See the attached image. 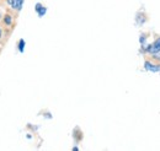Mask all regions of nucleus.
Wrapping results in <instances>:
<instances>
[{
    "instance_id": "1",
    "label": "nucleus",
    "mask_w": 160,
    "mask_h": 151,
    "mask_svg": "<svg viewBox=\"0 0 160 151\" xmlns=\"http://www.w3.org/2000/svg\"><path fill=\"white\" fill-rule=\"evenodd\" d=\"M145 51H147L149 54H152V56H157L158 53H160V37L158 38V39H155L152 44L147 46Z\"/></svg>"
},
{
    "instance_id": "2",
    "label": "nucleus",
    "mask_w": 160,
    "mask_h": 151,
    "mask_svg": "<svg viewBox=\"0 0 160 151\" xmlns=\"http://www.w3.org/2000/svg\"><path fill=\"white\" fill-rule=\"evenodd\" d=\"M144 69L147 71H150V73H160V64L145 60L144 61Z\"/></svg>"
},
{
    "instance_id": "3",
    "label": "nucleus",
    "mask_w": 160,
    "mask_h": 151,
    "mask_svg": "<svg viewBox=\"0 0 160 151\" xmlns=\"http://www.w3.org/2000/svg\"><path fill=\"white\" fill-rule=\"evenodd\" d=\"M23 1L25 0H6V2L9 4V6L12 9V10H16V11H20L23 6Z\"/></svg>"
},
{
    "instance_id": "4",
    "label": "nucleus",
    "mask_w": 160,
    "mask_h": 151,
    "mask_svg": "<svg viewBox=\"0 0 160 151\" xmlns=\"http://www.w3.org/2000/svg\"><path fill=\"white\" fill-rule=\"evenodd\" d=\"M35 10H36V12H37V15L40 16V17H43L44 15H46V12H47V7L46 6H43L42 4H36V6H35Z\"/></svg>"
},
{
    "instance_id": "5",
    "label": "nucleus",
    "mask_w": 160,
    "mask_h": 151,
    "mask_svg": "<svg viewBox=\"0 0 160 151\" xmlns=\"http://www.w3.org/2000/svg\"><path fill=\"white\" fill-rule=\"evenodd\" d=\"M2 21H4V25H5V26H11V25H12V17H11V15H9V14H6V15L4 16Z\"/></svg>"
},
{
    "instance_id": "6",
    "label": "nucleus",
    "mask_w": 160,
    "mask_h": 151,
    "mask_svg": "<svg viewBox=\"0 0 160 151\" xmlns=\"http://www.w3.org/2000/svg\"><path fill=\"white\" fill-rule=\"evenodd\" d=\"M25 46H26V42H25L23 38H21L20 41H19V43H18V49H19L20 53H23V52H25Z\"/></svg>"
},
{
    "instance_id": "7",
    "label": "nucleus",
    "mask_w": 160,
    "mask_h": 151,
    "mask_svg": "<svg viewBox=\"0 0 160 151\" xmlns=\"http://www.w3.org/2000/svg\"><path fill=\"white\" fill-rule=\"evenodd\" d=\"M145 39H147V37H145L144 35H142V36H140L139 42H140V44H142V46H143V43H145Z\"/></svg>"
},
{
    "instance_id": "8",
    "label": "nucleus",
    "mask_w": 160,
    "mask_h": 151,
    "mask_svg": "<svg viewBox=\"0 0 160 151\" xmlns=\"http://www.w3.org/2000/svg\"><path fill=\"white\" fill-rule=\"evenodd\" d=\"M72 150H73V151H78V150H79V148H78V146H74Z\"/></svg>"
},
{
    "instance_id": "9",
    "label": "nucleus",
    "mask_w": 160,
    "mask_h": 151,
    "mask_svg": "<svg viewBox=\"0 0 160 151\" xmlns=\"http://www.w3.org/2000/svg\"><path fill=\"white\" fill-rule=\"evenodd\" d=\"M1 36H2V32H1V28H0V38H1Z\"/></svg>"
}]
</instances>
